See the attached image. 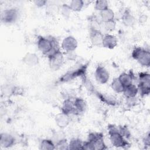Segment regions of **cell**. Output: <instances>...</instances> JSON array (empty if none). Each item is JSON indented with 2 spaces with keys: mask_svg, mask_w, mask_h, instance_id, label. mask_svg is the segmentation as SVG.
Masks as SVG:
<instances>
[{
  "mask_svg": "<svg viewBox=\"0 0 150 150\" xmlns=\"http://www.w3.org/2000/svg\"><path fill=\"white\" fill-rule=\"evenodd\" d=\"M15 144V139L10 134L4 132L1 134L0 145L4 148H8L12 146Z\"/></svg>",
  "mask_w": 150,
  "mask_h": 150,
  "instance_id": "8fae6325",
  "label": "cell"
},
{
  "mask_svg": "<svg viewBox=\"0 0 150 150\" xmlns=\"http://www.w3.org/2000/svg\"><path fill=\"white\" fill-rule=\"evenodd\" d=\"M71 9L69 6V5L67 4H63L61 6V9H60V12H61V14L66 19H67L70 17L71 12Z\"/></svg>",
  "mask_w": 150,
  "mask_h": 150,
  "instance_id": "f1b7e54d",
  "label": "cell"
},
{
  "mask_svg": "<svg viewBox=\"0 0 150 150\" xmlns=\"http://www.w3.org/2000/svg\"><path fill=\"white\" fill-rule=\"evenodd\" d=\"M88 65V63L76 64L70 67L64 74H63V76L58 79L57 83L62 84L69 82L79 77H82L86 75Z\"/></svg>",
  "mask_w": 150,
  "mask_h": 150,
  "instance_id": "7a4b0ae2",
  "label": "cell"
},
{
  "mask_svg": "<svg viewBox=\"0 0 150 150\" xmlns=\"http://www.w3.org/2000/svg\"><path fill=\"white\" fill-rule=\"evenodd\" d=\"M74 107L76 109V114H80L84 112L87 108V104L86 101L81 98L76 97L73 101Z\"/></svg>",
  "mask_w": 150,
  "mask_h": 150,
  "instance_id": "d6986e66",
  "label": "cell"
},
{
  "mask_svg": "<svg viewBox=\"0 0 150 150\" xmlns=\"http://www.w3.org/2000/svg\"><path fill=\"white\" fill-rule=\"evenodd\" d=\"M47 1L45 0H36L34 1V4L38 6V7H42L46 5Z\"/></svg>",
  "mask_w": 150,
  "mask_h": 150,
  "instance_id": "836d02e7",
  "label": "cell"
},
{
  "mask_svg": "<svg viewBox=\"0 0 150 150\" xmlns=\"http://www.w3.org/2000/svg\"><path fill=\"white\" fill-rule=\"evenodd\" d=\"M138 92L142 97L147 96L150 92V74L147 72L138 74Z\"/></svg>",
  "mask_w": 150,
  "mask_h": 150,
  "instance_id": "5b68a950",
  "label": "cell"
},
{
  "mask_svg": "<svg viewBox=\"0 0 150 150\" xmlns=\"http://www.w3.org/2000/svg\"><path fill=\"white\" fill-rule=\"evenodd\" d=\"M103 37L104 35L101 33L100 30L90 28V39L91 43L93 46H102Z\"/></svg>",
  "mask_w": 150,
  "mask_h": 150,
  "instance_id": "30bf717a",
  "label": "cell"
},
{
  "mask_svg": "<svg viewBox=\"0 0 150 150\" xmlns=\"http://www.w3.org/2000/svg\"><path fill=\"white\" fill-rule=\"evenodd\" d=\"M55 146H56L55 149H60V150L69 149V142H67L66 139L62 138L55 143Z\"/></svg>",
  "mask_w": 150,
  "mask_h": 150,
  "instance_id": "83f0119b",
  "label": "cell"
},
{
  "mask_svg": "<svg viewBox=\"0 0 150 150\" xmlns=\"http://www.w3.org/2000/svg\"><path fill=\"white\" fill-rule=\"evenodd\" d=\"M83 141L79 138H72L69 142V149L80 150L83 149Z\"/></svg>",
  "mask_w": 150,
  "mask_h": 150,
  "instance_id": "603a6c76",
  "label": "cell"
},
{
  "mask_svg": "<svg viewBox=\"0 0 150 150\" xmlns=\"http://www.w3.org/2000/svg\"><path fill=\"white\" fill-rule=\"evenodd\" d=\"M39 148L43 150L55 149V144L52 139H43L40 142Z\"/></svg>",
  "mask_w": 150,
  "mask_h": 150,
  "instance_id": "7402d4cb",
  "label": "cell"
},
{
  "mask_svg": "<svg viewBox=\"0 0 150 150\" xmlns=\"http://www.w3.org/2000/svg\"><path fill=\"white\" fill-rule=\"evenodd\" d=\"M122 93L125 98L135 97L138 93V89L137 86H136L135 84H131L125 87Z\"/></svg>",
  "mask_w": 150,
  "mask_h": 150,
  "instance_id": "ffe728a7",
  "label": "cell"
},
{
  "mask_svg": "<svg viewBox=\"0 0 150 150\" xmlns=\"http://www.w3.org/2000/svg\"><path fill=\"white\" fill-rule=\"evenodd\" d=\"M81 78L82 79V83L87 90H88L90 93H94L96 91L94 86L92 82L90 81V80L86 76V75L83 76Z\"/></svg>",
  "mask_w": 150,
  "mask_h": 150,
  "instance_id": "484cf974",
  "label": "cell"
},
{
  "mask_svg": "<svg viewBox=\"0 0 150 150\" xmlns=\"http://www.w3.org/2000/svg\"><path fill=\"white\" fill-rule=\"evenodd\" d=\"M55 121H56V125L59 127L61 128H64L69 124L70 122V120L69 115L61 112L56 115Z\"/></svg>",
  "mask_w": 150,
  "mask_h": 150,
  "instance_id": "9a60e30c",
  "label": "cell"
},
{
  "mask_svg": "<svg viewBox=\"0 0 150 150\" xmlns=\"http://www.w3.org/2000/svg\"><path fill=\"white\" fill-rule=\"evenodd\" d=\"M37 46L39 50L47 57L60 50L57 40L55 38L51 36L48 37L38 36Z\"/></svg>",
  "mask_w": 150,
  "mask_h": 150,
  "instance_id": "6da1fadb",
  "label": "cell"
},
{
  "mask_svg": "<svg viewBox=\"0 0 150 150\" xmlns=\"http://www.w3.org/2000/svg\"><path fill=\"white\" fill-rule=\"evenodd\" d=\"M117 45V38L111 34H105L104 35L102 46L109 49H114Z\"/></svg>",
  "mask_w": 150,
  "mask_h": 150,
  "instance_id": "7c38bea8",
  "label": "cell"
},
{
  "mask_svg": "<svg viewBox=\"0 0 150 150\" xmlns=\"http://www.w3.org/2000/svg\"><path fill=\"white\" fill-rule=\"evenodd\" d=\"M62 112L67 114H76L74 102L70 98H66L63 103L62 107Z\"/></svg>",
  "mask_w": 150,
  "mask_h": 150,
  "instance_id": "4fadbf2b",
  "label": "cell"
},
{
  "mask_svg": "<svg viewBox=\"0 0 150 150\" xmlns=\"http://www.w3.org/2000/svg\"><path fill=\"white\" fill-rule=\"evenodd\" d=\"M115 14L114 11L110 8H107L100 12V18L102 22H107L114 20Z\"/></svg>",
  "mask_w": 150,
  "mask_h": 150,
  "instance_id": "44dd1931",
  "label": "cell"
},
{
  "mask_svg": "<svg viewBox=\"0 0 150 150\" xmlns=\"http://www.w3.org/2000/svg\"><path fill=\"white\" fill-rule=\"evenodd\" d=\"M111 87L112 89L116 93H122L124 90V86L122 84V83L120 81L118 77L115 78L111 82Z\"/></svg>",
  "mask_w": 150,
  "mask_h": 150,
  "instance_id": "cb8c5ba5",
  "label": "cell"
},
{
  "mask_svg": "<svg viewBox=\"0 0 150 150\" xmlns=\"http://www.w3.org/2000/svg\"><path fill=\"white\" fill-rule=\"evenodd\" d=\"M94 8L96 10L101 12L108 8V3L105 0L96 1L94 4Z\"/></svg>",
  "mask_w": 150,
  "mask_h": 150,
  "instance_id": "4316f807",
  "label": "cell"
},
{
  "mask_svg": "<svg viewBox=\"0 0 150 150\" xmlns=\"http://www.w3.org/2000/svg\"><path fill=\"white\" fill-rule=\"evenodd\" d=\"M143 142L145 146H149L150 144V138H149V132L145 135L144 138L143 139Z\"/></svg>",
  "mask_w": 150,
  "mask_h": 150,
  "instance_id": "e575fe53",
  "label": "cell"
},
{
  "mask_svg": "<svg viewBox=\"0 0 150 150\" xmlns=\"http://www.w3.org/2000/svg\"><path fill=\"white\" fill-rule=\"evenodd\" d=\"M97 97L103 103L109 105H112L114 106L117 104V100L115 98H114L112 96L107 95L105 94H103L101 93H100L97 91H95L94 93Z\"/></svg>",
  "mask_w": 150,
  "mask_h": 150,
  "instance_id": "5bb4252c",
  "label": "cell"
},
{
  "mask_svg": "<svg viewBox=\"0 0 150 150\" xmlns=\"http://www.w3.org/2000/svg\"><path fill=\"white\" fill-rule=\"evenodd\" d=\"M104 29L108 32H112L115 30L116 28V22L114 20L104 22Z\"/></svg>",
  "mask_w": 150,
  "mask_h": 150,
  "instance_id": "4dcf8cb0",
  "label": "cell"
},
{
  "mask_svg": "<svg viewBox=\"0 0 150 150\" xmlns=\"http://www.w3.org/2000/svg\"><path fill=\"white\" fill-rule=\"evenodd\" d=\"M72 11L79 12L84 6V2L81 0H73L69 5Z\"/></svg>",
  "mask_w": 150,
  "mask_h": 150,
  "instance_id": "d4e9b609",
  "label": "cell"
},
{
  "mask_svg": "<svg viewBox=\"0 0 150 150\" xmlns=\"http://www.w3.org/2000/svg\"><path fill=\"white\" fill-rule=\"evenodd\" d=\"M110 140L112 145L117 148H127L129 146V142L119 132L118 127L110 124L108 126Z\"/></svg>",
  "mask_w": 150,
  "mask_h": 150,
  "instance_id": "3957f363",
  "label": "cell"
},
{
  "mask_svg": "<svg viewBox=\"0 0 150 150\" xmlns=\"http://www.w3.org/2000/svg\"><path fill=\"white\" fill-rule=\"evenodd\" d=\"M19 16V12L17 9L12 8L6 9L1 13V21L5 23L9 24L15 22Z\"/></svg>",
  "mask_w": 150,
  "mask_h": 150,
  "instance_id": "52a82bcc",
  "label": "cell"
},
{
  "mask_svg": "<svg viewBox=\"0 0 150 150\" xmlns=\"http://www.w3.org/2000/svg\"><path fill=\"white\" fill-rule=\"evenodd\" d=\"M78 43L76 39L72 36L66 37L62 41V48L66 52H73L77 47Z\"/></svg>",
  "mask_w": 150,
  "mask_h": 150,
  "instance_id": "ba28073f",
  "label": "cell"
},
{
  "mask_svg": "<svg viewBox=\"0 0 150 150\" xmlns=\"http://www.w3.org/2000/svg\"><path fill=\"white\" fill-rule=\"evenodd\" d=\"M134 74L132 72V71H130L128 73L124 72L120 74L119 77H118L120 81L122 83V84L126 87L127 86H129L131 84H132V81L134 79Z\"/></svg>",
  "mask_w": 150,
  "mask_h": 150,
  "instance_id": "2e32d148",
  "label": "cell"
},
{
  "mask_svg": "<svg viewBox=\"0 0 150 150\" xmlns=\"http://www.w3.org/2000/svg\"><path fill=\"white\" fill-rule=\"evenodd\" d=\"M122 21L125 26L129 27H132L136 23L135 18L128 9L125 10L123 13L122 16Z\"/></svg>",
  "mask_w": 150,
  "mask_h": 150,
  "instance_id": "e0dca14e",
  "label": "cell"
},
{
  "mask_svg": "<svg viewBox=\"0 0 150 150\" xmlns=\"http://www.w3.org/2000/svg\"><path fill=\"white\" fill-rule=\"evenodd\" d=\"M23 62L25 64L29 66H33L38 64L39 57L33 53H27L23 57Z\"/></svg>",
  "mask_w": 150,
  "mask_h": 150,
  "instance_id": "ac0fdd59",
  "label": "cell"
},
{
  "mask_svg": "<svg viewBox=\"0 0 150 150\" xmlns=\"http://www.w3.org/2000/svg\"><path fill=\"white\" fill-rule=\"evenodd\" d=\"M132 57L141 66L148 67L150 66V52L149 50L141 47H135L131 53Z\"/></svg>",
  "mask_w": 150,
  "mask_h": 150,
  "instance_id": "277c9868",
  "label": "cell"
},
{
  "mask_svg": "<svg viewBox=\"0 0 150 150\" xmlns=\"http://www.w3.org/2000/svg\"><path fill=\"white\" fill-rule=\"evenodd\" d=\"M118 129L120 133L125 138V139H129L131 137V133L129 130L128 129V127L125 125L122 126L120 125L118 127Z\"/></svg>",
  "mask_w": 150,
  "mask_h": 150,
  "instance_id": "f546056e",
  "label": "cell"
},
{
  "mask_svg": "<svg viewBox=\"0 0 150 150\" xmlns=\"http://www.w3.org/2000/svg\"><path fill=\"white\" fill-rule=\"evenodd\" d=\"M83 149L84 150H94V146L93 144L88 141H86L83 142Z\"/></svg>",
  "mask_w": 150,
  "mask_h": 150,
  "instance_id": "d6a6232c",
  "label": "cell"
},
{
  "mask_svg": "<svg viewBox=\"0 0 150 150\" xmlns=\"http://www.w3.org/2000/svg\"><path fill=\"white\" fill-rule=\"evenodd\" d=\"M137 99L136 97L132 98H126V104L129 107H132L135 106L137 103Z\"/></svg>",
  "mask_w": 150,
  "mask_h": 150,
  "instance_id": "1f68e13d",
  "label": "cell"
},
{
  "mask_svg": "<svg viewBox=\"0 0 150 150\" xmlns=\"http://www.w3.org/2000/svg\"><path fill=\"white\" fill-rule=\"evenodd\" d=\"M94 74L96 80L101 84H106L110 79L109 72L104 66L101 65L97 67Z\"/></svg>",
  "mask_w": 150,
  "mask_h": 150,
  "instance_id": "9c48e42d",
  "label": "cell"
},
{
  "mask_svg": "<svg viewBox=\"0 0 150 150\" xmlns=\"http://www.w3.org/2000/svg\"><path fill=\"white\" fill-rule=\"evenodd\" d=\"M47 57L49 67L54 71L59 70L64 63V55L60 50L55 52Z\"/></svg>",
  "mask_w": 150,
  "mask_h": 150,
  "instance_id": "8992f818",
  "label": "cell"
}]
</instances>
